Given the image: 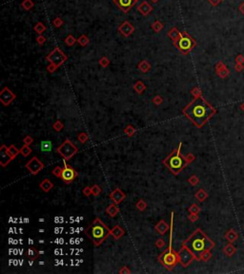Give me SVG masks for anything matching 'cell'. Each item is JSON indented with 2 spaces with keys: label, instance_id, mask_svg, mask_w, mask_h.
<instances>
[{
  "label": "cell",
  "instance_id": "cell-39",
  "mask_svg": "<svg viewBox=\"0 0 244 274\" xmlns=\"http://www.w3.org/2000/svg\"><path fill=\"white\" fill-rule=\"evenodd\" d=\"M35 30L37 32H39V34H42V32L45 31V27L43 26L42 23H38L36 26H35Z\"/></svg>",
  "mask_w": 244,
  "mask_h": 274
},
{
  "label": "cell",
  "instance_id": "cell-44",
  "mask_svg": "<svg viewBox=\"0 0 244 274\" xmlns=\"http://www.w3.org/2000/svg\"><path fill=\"white\" fill-rule=\"evenodd\" d=\"M197 181H199V180H197V178L196 177V176H193V177H191L188 180V181L190 182L191 184H193V185H196L197 184Z\"/></svg>",
  "mask_w": 244,
  "mask_h": 274
},
{
  "label": "cell",
  "instance_id": "cell-19",
  "mask_svg": "<svg viewBox=\"0 0 244 274\" xmlns=\"http://www.w3.org/2000/svg\"><path fill=\"white\" fill-rule=\"evenodd\" d=\"M118 212H119V208H118L117 205L116 204H112L110 205L107 208H106V213L109 215L110 217H115L116 215L118 214Z\"/></svg>",
  "mask_w": 244,
  "mask_h": 274
},
{
  "label": "cell",
  "instance_id": "cell-48",
  "mask_svg": "<svg viewBox=\"0 0 244 274\" xmlns=\"http://www.w3.org/2000/svg\"><path fill=\"white\" fill-rule=\"evenodd\" d=\"M119 273H122V274H124V273H131V270L128 269L127 266H123L122 269L119 270Z\"/></svg>",
  "mask_w": 244,
  "mask_h": 274
},
{
  "label": "cell",
  "instance_id": "cell-22",
  "mask_svg": "<svg viewBox=\"0 0 244 274\" xmlns=\"http://www.w3.org/2000/svg\"><path fill=\"white\" fill-rule=\"evenodd\" d=\"M138 10H139V12H142V15H146L148 12L152 10V8H151V6L148 4V3H146V2H143L139 7H138Z\"/></svg>",
  "mask_w": 244,
  "mask_h": 274
},
{
  "label": "cell",
  "instance_id": "cell-53",
  "mask_svg": "<svg viewBox=\"0 0 244 274\" xmlns=\"http://www.w3.org/2000/svg\"><path fill=\"white\" fill-rule=\"evenodd\" d=\"M153 1H154V2H156V1H157V0H153Z\"/></svg>",
  "mask_w": 244,
  "mask_h": 274
},
{
  "label": "cell",
  "instance_id": "cell-13",
  "mask_svg": "<svg viewBox=\"0 0 244 274\" xmlns=\"http://www.w3.org/2000/svg\"><path fill=\"white\" fill-rule=\"evenodd\" d=\"M11 161H12V158L8 152V147L3 144L0 147V164L2 166H6L10 164Z\"/></svg>",
  "mask_w": 244,
  "mask_h": 274
},
{
  "label": "cell",
  "instance_id": "cell-33",
  "mask_svg": "<svg viewBox=\"0 0 244 274\" xmlns=\"http://www.w3.org/2000/svg\"><path fill=\"white\" fill-rule=\"evenodd\" d=\"M91 188H92V194L95 195V196H98V195L101 193V187L99 185L94 184Z\"/></svg>",
  "mask_w": 244,
  "mask_h": 274
},
{
  "label": "cell",
  "instance_id": "cell-38",
  "mask_svg": "<svg viewBox=\"0 0 244 274\" xmlns=\"http://www.w3.org/2000/svg\"><path fill=\"white\" fill-rule=\"evenodd\" d=\"M189 211H190L191 214H196L197 212L199 211V208L197 207L196 205H193L192 206H191V207L189 208Z\"/></svg>",
  "mask_w": 244,
  "mask_h": 274
},
{
  "label": "cell",
  "instance_id": "cell-50",
  "mask_svg": "<svg viewBox=\"0 0 244 274\" xmlns=\"http://www.w3.org/2000/svg\"><path fill=\"white\" fill-rule=\"evenodd\" d=\"M196 214H191L190 216H189V219L192 221V222H194V221H196Z\"/></svg>",
  "mask_w": 244,
  "mask_h": 274
},
{
  "label": "cell",
  "instance_id": "cell-41",
  "mask_svg": "<svg viewBox=\"0 0 244 274\" xmlns=\"http://www.w3.org/2000/svg\"><path fill=\"white\" fill-rule=\"evenodd\" d=\"M78 42L80 43L82 46H85V45H86L89 42V40H88V38L86 36H81L80 38L78 39Z\"/></svg>",
  "mask_w": 244,
  "mask_h": 274
},
{
  "label": "cell",
  "instance_id": "cell-52",
  "mask_svg": "<svg viewBox=\"0 0 244 274\" xmlns=\"http://www.w3.org/2000/svg\"><path fill=\"white\" fill-rule=\"evenodd\" d=\"M39 254H44V251H43V250H41V251H39Z\"/></svg>",
  "mask_w": 244,
  "mask_h": 274
},
{
  "label": "cell",
  "instance_id": "cell-14",
  "mask_svg": "<svg viewBox=\"0 0 244 274\" xmlns=\"http://www.w3.org/2000/svg\"><path fill=\"white\" fill-rule=\"evenodd\" d=\"M125 198H126V195H125V193L122 192L119 188H115V190L110 194V199L116 205L120 204Z\"/></svg>",
  "mask_w": 244,
  "mask_h": 274
},
{
  "label": "cell",
  "instance_id": "cell-51",
  "mask_svg": "<svg viewBox=\"0 0 244 274\" xmlns=\"http://www.w3.org/2000/svg\"><path fill=\"white\" fill-rule=\"evenodd\" d=\"M44 40H45V39H44V37H42V36H40V37H38V38H37V41H38L39 43H43Z\"/></svg>",
  "mask_w": 244,
  "mask_h": 274
},
{
  "label": "cell",
  "instance_id": "cell-16",
  "mask_svg": "<svg viewBox=\"0 0 244 274\" xmlns=\"http://www.w3.org/2000/svg\"><path fill=\"white\" fill-rule=\"evenodd\" d=\"M155 230H156L158 233H159L160 235H164L165 233H167V231L169 230L170 226H169V225L166 223L165 221L161 220V221H159V222H158V223L155 225Z\"/></svg>",
  "mask_w": 244,
  "mask_h": 274
},
{
  "label": "cell",
  "instance_id": "cell-45",
  "mask_svg": "<svg viewBox=\"0 0 244 274\" xmlns=\"http://www.w3.org/2000/svg\"><path fill=\"white\" fill-rule=\"evenodd\" d=\"M153 102H154L155 104H156V105H159V104L162 102V97H161V96H155V99L153 100Z\"/></svg>",
  "mask_w": 244,
  "mask_h": 274
},
{
  "label": "cell",
  "instance_id": "cell-2",
  "mask_svg": "<svg viewBox=\"0 0 244 274\" xmlns=\"http://www.w3.org/2000/svg\"><path fill=\"white\" fill-rule=\"evenodd\" d=\"M183 245L189 249L195 255L196 259L199 260L201 254L213 249L215 244L211 241L200 229H196L191 236L184 242Z\"/></svg>",
  "mask_w": 244,
  "mask_h": 274
},
{
  "label": "cell",
  "instance_id": "cell-3",
  "mask_svg": "<svg viewBox=\"0 0 244 274\" xmlns=\"http://www.w3.org/2000/svg\"><path fill=\"white\" fill-rule=\"evenodd\" d=\"M87 236L93 241L95 245H99L110 235V229L103 224V222L96 218L93 225H91L85 230Z\"/></svg>",
  "mask_w": 244,
  "mask_h": 274
},
{
  "label": "cell",
  "instance_id": "cell-17",
  "mask_svg": "<svg viewBox=\"0 0 244 274\" xmlns=\"http://www.w3.org/2000/svg\"><path fill=\"white\" fill-rule=\"evenodd\" d=\"M125 231L123 228L120 225H115V227H113L112 229H110V234L113 236L115 240L120 239L123 235H124Z\"/></svg>",
  "mask_w": 244,
  "mask_h": 274
},
{
  "label": "cell",
  "instance_id": "cell-36",
  "mask_svg": "<svg viewBox=\"0 0 244 274\" xmlns=\"http://www.w3.org/2000/svg\"><path fill=\"white\" fill-rule=\"evenodd\" d=\"M211 257V254H210V252H209V250H206V251H204L201 255H200V257H199V260H202V261H207L209 258Z\"/></svg>",
  "mask_w": 244,
  "mask_h": 274
},
{
  "label": "cell",
  "instance_id": "cell-35",
  "mask_svg": "<svg viewBox=\"0 0 244 274\" xmlns=\"http://www.w3.org/2000/svg\"><path fill=\"white\" fill-rule=\"evenodd\" d=\"M165 241H164L162 238H160V239H158L156 242H155V245H156V247H158V249H163L164 246H165Z\"/></svg>",
  "mask_w": 244,
  "mask_h": 274
},
{
  "label": "cell",
  "instance_id": "cell-40",
  "mask_svg": "<svg viewBox=\"0 0 244 274\" xmlns=\"http://www.w3.org/2000/svg\"><path fill=\"white\" fill-rule=\"evenodd\" d=\"M99 63H100L101 66L106 67V66H108L110 62H109V59H108L107 57H102L101 59H100V61H99Z\"/></svg>",
  "mask_w": 244,
  "mask_h": 274
},
{
  "label": "cell",
  "instance_id": "cell-12",
  "mask_svg": "<svg viewBox=\"0 0 244 274\" xmlns=\"http://www.w3.org/2000/svg\"><path fill=\"white\" fill-rule=\"evenodd\" d=\"M15 99V95L7 87H5L1 91V93H0V100H1V102L6 106L9 105Z\"/></svg>",
  "mask_w": 244,
  "mask_h": 274
},
{
  "label": "cell",
  "instance_id": "cell-29",
  "mask_svg": "<svg viewBox=\"0 0 244 274\" xmlns=\"http://www.w3.org/2000/svg\"><path fill=\"white\" fill-rule=\"evenodd\" d=\"M135 206H136V208H137L138 210L144 211L145 209H146V207H147V204L145 203V201H143L142 199H140V200L136 203Z\"/></svg>",
  "mask_w": 244,
  "mask_h": 274
},
{
  "label": "cell",
  "instance_id": "cell-43",
  "mask_svg": "<svg viewBox=\"0 0 244 274\" xmlns=\"http://www.w3.org/2000/svg\"><path fill=\"white\" fill-rule=\"evenodd\" d=\"M32 5H34V4H32V3L30 1V0H26V1H25L24 3H22V6H23V7H24L25 9H27V10L30 9Z\"/></svg>",
  "mask_w": 244,
  "mask_h": 274
},
{
  "label": "cell",
  "instance_id": "cell-46",
  "mask_svg": "<svg viewBox=\"0 0 244 274\" xmlns=\"http://www.w3.org/2000/svg\"><path fill=\"white\" fill-rule=\"evenodd\" d=\"M75 41V39L72 37V36H68L67 37V39H66V43L67 44H69V45H72L74 44V42Z\"/></svg>",
  "mask_w": 244,
  "mask_h": 274
},
{
  "label": "cell",
  "instance_id": "cell-49",
  "mask_svg": "<svg viewBox=\"0 0 244 274\" xmlns=\"http://www.w3.org/2000/svg\"><path fill=\"white\" fill-rule=\"evenodd\" d=\"M55 68H56L55 65H54V64H52V63H51V65L48 67V70H49L50 72H54V71L55 70Z\"/></svg>",
  "mask_w": 244,
  "mask_h": 274
},
{
  "label": "cell",
  "instance_id": "cell-18",
  "mask_svg": "<svg viewBox=\"0 0 244 274\" xmlns=\"http://www.w3.org/2000/svg\"><path fill=\"white\" fill-rule=\"evenodd\" d=\"M119 30H120V32H122V34H123L124 36H128L129 35H131L132 32H133L134 27H133V26H132L129 22H124V24L120 26Z\"/></svg>",
  "mask_w": 244,
  "mask_h": 274
},
{
  "label": "cell",
  "instance_id": "cell-25",
  "mask_svg": "<svg viewBox=\"0 0 244 274\" xmlns=\"http://www.w3.org/2000/svg\"><path fill=\"white\" fill-rule=\"evenodd\" d=\"M134 89L135 90V92H137L138 94H142L143 91L146 89V86L144 85L143 82L141 81H137L135 85H134Z\"/></svg>",
  "mask_w": 244,
  "mask_h": 274
},
{
  "label": "cell",
  "instance_id": "cell-30",
  "mask_svg": "<svg viewBox=\"0 0 244 274\" xmlns=\"http://www.w3.org/2000/svg\"><path fill=\"white\" fill-rule=\"evenodd\" d=\"M124 133L126 135H128L129 137H132L135 133V128L134 126H132V125H128L126 128L124 129Z\"/></svg>",
  "mask_w": 244,
  "mask_h": 274
},
{
  "label": "cell",
  "instance_id": "cell-32",
  "mask_svg": "<svg viewBox=\"0 0 244 274\" xmlns=\"http://www.w3.org/2000/svg\"><path fill=\"white\" fill-rule=\"evenodd\" d=\"M77 139H78V140L80 141L81 143H85V142H86V141L89 140V137H88V135H87L86 133L82 132V133H79V134H78Z\"/></svg>",
  "mask_w": 244,
  "mask_h": 274
},
{
  "label": "cell",
  "instance_id": "cell-1",
  "mask_svg": "<svg viewBox=\"0 0 244 274\" xmlns=\"http://www.w3.org/2000/svg\"><path fill=\"white\" fill-rule=\"evenodd\" d=\"M183 112L196 126L202 127L210 117L215 114V110L202 97L196 96V100L193 102H191L184 109Z\"/></svg>",
  "mask_w": 244,
  "mask_h": 274
},
{
  "label": "cell",
  "instance_id": "cell-8",
  "mask_svg": "<svg viewBox=\"0 0 244 274\" xmlns=\"http://www.w3.org/2000/svg\"><path fill=\"white\" fill-rule=\"evenodd\" d=\"M179 254V263L183 266H187L191 264V262L196 258L195 255L192 253L189 249L185 245L182 246V249L179 250V252L177 253Z\"/></svg>",
  "mask_w": 244,
  "mask_h": 274
},
{
  "label": "cell",
  "instance_id": "cell-23",
  "mask_svg": "<svg viewBox=\"0 0 244 274\" xmlns=\"http://www.w3.org/2000/svg\"><path fill=\"white\" fill-rule=\"evenodd\" d=\"M8 152H9V154L12 156V159H15L18 154H20V150L17 149L15 145H12H12H10V146L8 147Z\"/></svg>",
  "mask_w": 244,
  "mask_h": 274
},
{
  "label": "cell",
  "instance_id": "cell-37",
  "mask_svg": "<svg viewBox=\"0 0 244 274\" xmlns=\"http://www.w3.org/2000/svg\"><path fill=\"white\" fill-rule=\"evenodd\" d=\"M23 142H24V144H26V145H31L32 143L34 142V139H32L31 136H27V137H25L24 138Z\"/></svg>",
  "mask_w": 244,
  "mask_h": 274
},
{
  "label": "cell",
  "instance_id": "cell-7",
  "mask_svg": "<svg viewBox=\"0 0 244 274\" xmlns=\"http://www.w3.org/2000/svg\"><path fill=\"white\" fill-rule=\"evenodd\" d=\"M175 45H176V47L182 52V53L187 54L188 52L193 48L194 42L192 40V38L185 35V36H180L179 38L176 39Z\"/></svg>",
  "mask_w": 244,
  "mask_h": 274
},
{
  "label": "cell",
  "instance_id": "cell-20",
  "mask_svg": "<svg viewBox=\"0 0 244 274\" xmlns=\"http://www.w3.org/2000/svg\"><path fill=\"white\" fill-rule=\"evenodd\" d=\"M39 187H40L44 192H49L51 189L54 187V184H52L49 179H45L40 182Z\"/></svg>",
  "mask_w": 244,
  "mask_h": 274
},
{
  "label": "cell",
  "instance_id": "cell-26",
  "mask_svg": "<svg viewBox=\"0 0 244 274\" xmlns=\"http://www.w3.org/2000/svg\"><path fill=\"white\" fill-rule=\"evenodd\" d=\"M39 255V252L35 249V247H30L28 250V256L31 258V260H35Z\"/></svg>",
  "mask_w": 244,
  "mask_h": 274
},
{
  "label": "cell",
  "instance_id": "cell-24",
  "mask_svg": "<svg viewBox=\"0 0 244 274\" xmlns=\"http://www.w3.org/2000/svg\"><path fill=\"white\" fill-rule=\"evenodd\" d=\"M138 68H139L140 71L143 72V73H147V72L150 70L151 66L146 60H142L139 64H138Z\"/></svg>",
  "mask_w": 244,
  "mask_h": 274
},
{
  "label": "cell",
  "instance_id": "cell-47",
  "mask_svg": "<svg viewBox=\"0 0 244 274\" xmlns=\"http://www.w3.org/2000/svg\"><path fill=\"white\" fill-rule=\"evenodd\" d=\"M184 158H185V160H186V161L188 162H191V161H193L194 160H195V157H194V155H192V154H189V155H187V156H185L184 157Z\"/></svg>",
  "mask_w": 244,
  "mask_h": 274
},
{
  "label": "cell",
  "instance_id": "cell-42",
  "mask_svg": "<svg viewBox=\"0 0 244 274\" xmlns=\"http://www.w3.org/2000/svg\"><path fill=\"white\" fill-rule=\"evenodd\" d=\"M83 194L85 196H87V197H89L90 195H92V188L89 187V186H86L83 189Z\"/></svg>",
  "mask_w": 244,
  "mask_h": 274
},
{
  "label": "cell",
  "instance_id": "cell-5",
  "mask_svg": "<svg viewBox=\"0 0 244 274\" xmlns=\"http://www.w3.org/2000/svg\"><path fill=\"white\" fill-rule=\"evenodd\" d=\"M159 261L164 266H166L169 269H172L177 263H179V254L172 249V240H170L168 249L159 256Z\"/></svg>",
  "mask_w": 244,
  "mask_h": 274
},
{
  "label": "cell",
  "instance_id": "cell-28",
  "mask_svg": "<svg viewBox=\"0 0 244 274\" xmlns=\"http://www.w3.org/2000/svg\"><path fill=\"white\" fill-rule=\"evenodd\" d=\"M32 153V149L29 147V145H23L22 148L20 149V154L23 156V157H28L30 154Z\"/></svg>",
  "mask_w": 244,
  "mask_h": 274
},
{
  "label": "cell",
  "instance_id": "cell-34",
  "mask_svg": "<svg viewBox=\"0 0 244 274\" xmlns=\"http://www.w3.org/2000/svg\"><path fill=\"white\" fill-rule=\"evenodd\" d=\"M196 197L197 198V200H199L200 201H202L205 200V198L207 197V195L205 194L204 190H202V189H201V190H199V192L196 194Z\"/></svg>",
  "mask_w": 244,
  "mask_h": 274
},
{
  "label": "cell",
  "instance_id": "cell-11",
  "mask_svg": "<svg viewBox=\"0 0 244 274\" xmlns=\"http://www.w3.org/2000/svg\"><path fill=\"white\" fill-rule=\"evenodd\" d=\"M26 168H27L32 175H36L38 172H40L44 168V164L38 158L34 157V158L31 159L27 164H26Z\"/></svg>",
  "mask_w": 244,
  "mask_h": 274
},
{
  "label": "cell",
  "instance_id": "cell-9",
  "mask_svg": "<svg viewBox=\"0 0 244 274\" xmlns=\"http://www.w3.org/2000/svg\"><path fill=\"white\" fill-rule=\"evenodd\" d=\"M66 161H67V160L64 159V161H63L64 162V167H63V170H62L61 179L65 182L70 184V182H72V181H74L77 177V173H76V171L72 166H70V165L67 164Z\"/></svg>",
  "mask_w": 244,
  "mask_h": 274
},
{
  "label": "cell",
  "instance_id": "cell-21",
  "mask_svg": "<svg viewBox=\"0 0 244 274\" xmlns=\"http://www.w3.org/2000/svg\"><path fill=\"white\" fill-rule=\"evenodd\" d=\"M52 148V144L50 140H43L40 144V149L42 152H51Z\"/></svg>",
  "mask_w": 244,
  "mask_h": 274
},
{
  "label": "cell",
  "instance_id": "cell-31",
  "mask_svg": "<svg viewBox=\"0 0 244 274\" xmlns=\"http://www.w3.org/2000/svg\"><path fill=\"white\" fill-rule=\"evenodd\" d=\"M62 170H63V168H62V167H60V166H56V167L54 168V170L52 171V173L54 174V176H55L56 178H61Z\"/></svg>",
  "mask_w": 244,
  "mask_h": 274
},
{
  "label": "cell",
  "instance_id": "cell-10",
  "mask_svg": "<svg viewBox=\"0 0 244 274\" xmlns=\"http://www.w3.org/2000/svg\"><path fill=\"white\" fill-rule=\"evenodd\" d=\"M66 58H67L66 57V56L58 48L55 49V51H52V53L47 56V59L52 64L55 65L56 67H58L59 65H61L66 60Z\"/></svg>",
  "mask_w": 244,
  "mask_h": 274
},
{
  "label": "cell",
  "instance_id": "cell-15",
  "mask_svg": "<svg viewBox=\"0 0 244 274\" xmlns=\"http://www.w3.org/2000/svg\"><path fill=\"white\" fill-rule=\"evenodd\" d=\"M136 0H114V2L117 4V6L124 12H127L130 10L133 5L135 3Z\"/></svg>",
  "mask_w": 244,
  "mask_h": 274
},
{
  "label": "cell",
  "instance_id": "cell-6",
  "mask_svg": "<svg viewBox=\"0 0 244 274\" xmlns=\"http://www.w3.org/2000/svg\"><path fill=\"white\" fill-rule=\"evenodd\" d=\"M56 151L58 152V154H60L65 160L69 161L72 157H74L78 152V148L70 140H66L60 146L57 147Z\"/></svg>",
  "mask_w": 244,
  "mask_h": 274
},
{
  "label": "cell",
  "instance_id": "cell-27",
  "mask_svg": "<svg viewBox=\"0 0 244 274\" xmlns=\"http://www.w3.org/2000/svg\"><path fill=\"white\" fill-rule=\"evenodd\" d=\"M52 128H54V130H55V132H60V131H62L63 128H64V124H63L62 121L56 120L54 123V124H52Z\"/></svg>",
  "mask_w": 244,
  "mask_h": 274
},
{
  "label": "cell",
  "instance_id": "cell-4",
  "mask_svg": "<svg viewBox=\"0 0 244 274\" xmlns=\"http://www.w3.org/2000/svg\"><path fill=\"white\" fill-rule=\"evenodd\" d=\"M180 148H181V143H179V148L175 149L174 152L164 161V164L175 175L179 174V172L182 169L188 164L185 158L180 155Z\"/></svg>",
  "mask_w": 244,
  "mask_h": 274
}]
</instances>
